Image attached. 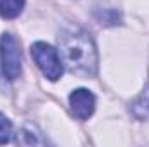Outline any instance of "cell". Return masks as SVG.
Here are the masks:
<instances>
[{"instance_id": "1", "label": "cell", "mask_w": 149, "mask_h": 147, "mask_svg": "<svg viewBox=\"0 0 149 147\" xmlns=\"http://www.w3.org/2000/svg\"><path fill=\"white\" fill-rule=\"evenodd\" d=\"M57 45L61 61L66 64L70 73L81 78H94L97 74V49L87 31L78 26H68L59 33Z\"/></svg>"}, {"instance_id": "2", "label": "cell", "mask_w": 149, "mask_h": 147, "mask_svg": "<svg viewBox=\"0 0 149 147\" xmlns=\"http://www.w3.org/2000/svg\"><path fill=\"white\" fill-rule=\"evenodd\" d=\"M31 57L45 78H49L50 81H56L61 78L63 61L59 57V52L52 45L45 42H35L31 45Z\"/></svg>"}, {"instance_id": "3", "label": "cell", "mask_w": 149, "mask_h": 147, "mask_svg": "<svg viewBox=\"0 0 149 147\" xmlns=\"http://www.w3.org/2000/svg\"><path fill=\"white\" fill-rule=\"evenodd\" d=\"M0 62L2 73L9 81H14L21 74V47L12 33H3L0 37Z\"/></svg>"}, {"instance_id": "4", "label": "cell", "mask_w": 149, "mask_h": 147, "mask_svg": "<svg viewBox=\"0 0 149 147\" xmlns=\"http://www.w3.org/2000/svg\"><path fill=\"white\" fill-rule=\"evenodd\" d=\"M70 107L76 119L85 121L95 111V95L87 88H76L70 95Z\"/></svg>"}, {"instance_id": "5", "label": "cell", "mask_w": 149, "mask_h": 147, "mask_svg": "<svg viewBox=\"0 0 149 147\" xmlns=\"http://www.w3.org/2000/svg\"><path fill=\"white\" fill-rule=\"evenodd\" d=\"M130 112L141 119V121H149V85L141 92V95L130 104Z\"/></svg>"}, {"instance_id": "6", "label": "cell", "mask_w": 149, "mask_h": 147, "mask_svg": "<svg viewBox=\"0 0 149 147\" xmlns=\"http://www.w3.org/2000/svg\"><path fill=\"white\" fill-rule=\"evenodd\" d=\"M26 0H0V17L3 19H16L23 9Z\"/></svg>"}, {"instance_id": "7", "label": "cell", "mask_w": 149, "mask_h": 147, "mask_svg": "<svg viewBox=\"0 0 149 147\" xmlns=\"http://www.w3.org/2000/svg\"><path fill=\"white\" fill-rule=\"evenodd\" d=\"M94 17L104 24V26H116L121 24V14L116 9H97L94 12Z\"/></svg>"}, {"instance_id": "8", "label": "cell", "mask_w": 149, "mask_h": 147, "mask_svg": "<svg viewBox=\"0 0 149 147\" xmlns=\"http://www.w3.org/2000/svg\"><path fill=\"white\" fill-rule=\"evenodd\" d=\"M14 130H12V123L10 119L0 112V144H9L12 140Z\"/></svg>"}]
</instances>
